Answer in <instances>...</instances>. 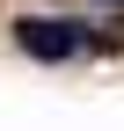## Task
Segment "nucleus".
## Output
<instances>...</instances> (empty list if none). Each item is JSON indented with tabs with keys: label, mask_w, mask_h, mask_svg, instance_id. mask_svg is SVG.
I'll use <instances>...</instances> for the list:
<instances>
[{
	"label": "nucleus",
	"mask_w": 124,
	"mask_h": 131,
	"mask_svg": "<svg viewBox=\"0 0 124 131\" xmlns=\"http://www.w3.org/2000/svg\"><path fill=\"white\" fill-rule=\"evenodd\" d=\"M15 44L29 58H73L88 51V22H66V15H22L15 22Z\"/></svg>",
	"instance_id": "obj_1"
}]
</instances>
